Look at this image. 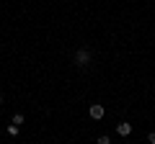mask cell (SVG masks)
<instances>
[{
	"label": "cell",
	"mask_w": 155,
	"mask_h": 144,
	"mask_svg": "<svg viewBox=\"0 0 155 144\" xmlns=\"http://www.w3.org/2000/svg\"><path fill=\"white\" fill-rule=\"evenodd\" d=\"M23 121H26V118H23V113H16V116H13V124H16V126H21Z\"/></svg>",
	"instance_id": "5"
},
{
	"label": "cell",
	"mask_w": 155,
	"mask_h": 144,
	"mask_svg": "<svg viewBox=\"0 0 155 144\" xmlns=\"http://www.w3.org/2000/svg\"><path fill=\"white\" fill-rule=\"evenodd\" d=\"M88 116L93 118V121H101V118L106 116V108L101 103H91V108H88Z\"/></svg>",
	"instance_id": "2"
},
{
	"label": "cell",
	"mask_w": 155,
	"mask_h": 144,
	"mask_svg": "<svg viewBox=\"0 0 155 144\" xmlns=\"http://www.w3.org/2000/svg\"><path fill=\"white\" fill-rule=\"evenodd\" d=\"M116 134H119V136H129V134H132V124H116Z\"/></svg>",
	"instance_id": "3"
},
{
	"label": "cell",
	"mask_w": 155,
	"mask_h": 144,
	"mask_svg": "<svg viewBox=\"0 0 155 144\" xmlns=\"http://www.w3.org/2000/svg\"><path fill=\"white\" fill-rule=\"evenodd\" d=\"M147 142H150V144H155V131H150V134H147Z\"/></svg>",
	"instance_id": "7"
},
{
	"label": "cell",
	"mask_w": 155,
	"mask_h": 144,
	"mask_svg": "<svg viewBox=\"0 0 155 144\" xmlns=\"http://www.w3.org/2000/svg\"><path fill=\"white\" fill-rule=\"evenodd\" d=\"M72 59H75L78 67H88V64H91V49H78Z\"/></svg>",
	"instance_id": "1"
},
{
	"label": "cell",
	"mask_w": 155,
	"mask_h": 144,
	"mask_svg": "<svg viewBox=\"0 0 155 144\" xmlns=\"http://www.w3.org/2000/svg\"><path fill=\"white\" fill-rule=\"evenodd\" d=\"M0 103H3V95H0Z\"/></svg>",
	"instance_id": "8"
},
{
	"label": "cell",
	"mask_w": 155,
	"mask_h": 144,
	"mask_svg": "<svg viewBox=\"0 0 155 144\" xmlns=\"http://www.w3.org/2000/svg\"><path fill=\"white\" fill-rule=\"evenodd\" d=\"M96 144H111V139L104 134V136H98V142H96Z\"/></svg>",
	"instance_id": "6"
},
{
	"label": "cell",
	"mask_w": 155,
	"mask_h": 144,
	"mask_svg": "<svg viewBox=\"0 0 155 144\" xmlns=\"http://www.w3.org/2000/svg\"><path fill=\"white\" fill-rule=\"evenodd\" d=\"M18 131H21V126H16V124L8 126V134H11V136H18Z\"/></svg>",
	"instance_id": "4"
}]
</instances>
